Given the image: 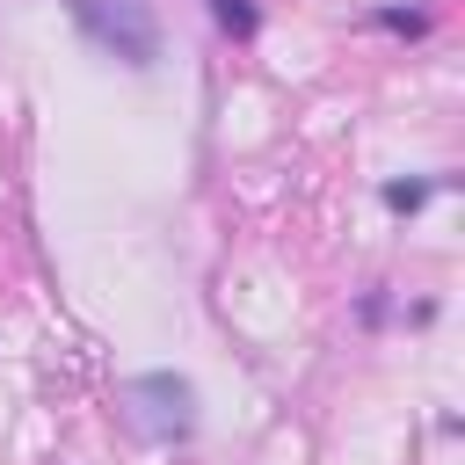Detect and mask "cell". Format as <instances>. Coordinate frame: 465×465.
Returning <instances> with one entry per match:
<instances>
[{"mask_svg": "<svg viewBox=\"0 0 465 465\" xmlns=\"http://www.w3.org/2000/svg\"><path fill=\"white\" fill-rule=\"evenodd\" d=\"M385 203L392 211H421L429 203V182H385Z\"/></svg>", "mask_w": 465, "mask_h": 465, "instance_id": "obj_4", "label": "cell"}, {"mask_svg": "<svg viewBox=\"0 0 465 465\" xmlns=\"http://www.w3.org/2000/svg\"><path fill=\"white\" fill-rule=\"evenodd\" d=\"M65 7L109 58H124V65H153L160 58V22H153L145 0H65Z\"/></svg>", "mask_w": 465, "mask_h": 465, "instance_id": "obj_1", "label": "cell"}, {"mask_svg": "<svg viewBox=\"0 0 465 465\" xmlns=\"http://www.w3.org/2000/svg\"><path fill=\"white\" fill-rule=\"evenodd\" d=\"M211 22L225 36H254V0H211Z\"/></svg>", "mask_w": 465, "mask_h": 465, "instance_id": "obj_3", "label": "cell"}, {"mask_svg": "<svg viewBox=\"0 0 465 465\" xmlns=\"http://www.w3.org/2000/svg\"><path fill=\"white\" fill-rule=\"evenodd\" d=\"M378 22H385V29H400V36H421V29H429V15H407V7H385Z\"/></svg>", "mask_w": 465, "mask_h": 465, "instance_id": "obj_5", "label": "cell"}, {"mask_svg": "<svg viewBox=\"0 0 465 465\" xmlns=\"http://www.w3.org/2000/svg\"><path fill=\"white\" fill-rule=\"evenodd\" d=\"M124 407H131V429L153 436V443H174V436L196 429V392H189V378H174V371L131 378V385H124Z\"/></svg>", "mask_w": 465, "mask_h": 465, "instance_id": "obj_2", "label": "cell"}]
</instances>
